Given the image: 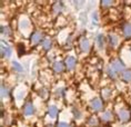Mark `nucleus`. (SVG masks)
<instances>
[{
	"instance_id": "obj_1",
	"label": "nucleus",
	"mask_w": 131,
	"mask_h": 127,
	"mask_svg": "<svg viewBox=\"0 0 131 127\" xmlns=\"http://www.w3.org/2000/svg\"><path fill=\"white\" fill-rule=\"evenodd\" d=\"M110 67L112 68V70H114L117 74L118 73H121V71H123V69H124V65L121 63L120 60H114V61H112V64L110 65Z\"/></svg>"
},
{
	"instance_id": "obj_2",
	"label": "nucleus",
	"mask_w": 131,
	"mask_h": 127,
	"mask_svg": "<svg viewBox=\"0 0 131 127\" xmlns=\"http://www.w3.org/2000/svg\"><path fill=\"white\" fill-rule=\"evenodd\" d=\"M66 65H67L68 70H72L73 68L76 67V65H77L76 58H74L73 56H69L67 58V60H66Z\"/></svg>"
},
{
	"instance_id": "obj_3",
	"label": "nucleus",
	"mask_w": 131,
	"mask_h": 127,
	"mask_svg": "<svg viewBox=\"0 0 131 127\" xmlns=\"http://www.w3.org/2000/svg\"><path fill=\"white\" fill-rule=\"evenodd\" d=\"M119 118L121 122H123V123L128 122V120L130 119V113L128 112L127 109H120L119 110Z\"/></svg>"
},
{
	"instance_id": "obj_4",
	"label": "nucleus",
	"mask_w": 131,
	"mask_h": 127,
	"mask_svg": "<svg viewBox=\"0 0 131 127\" xmlns=\"http://www.w3.org/2000/svg\"><path fill=\"white\" fill-rule=\"evenodd\" d=\"M91 107L96 110V112H99V110L102 109V102L99 98H94L91 100Z\"/></svg>"
},
{
	"instance_id": "obj_5",
	"label": "nucleus",
	"mask_w": 131,
	"mask_h": 127,
	"mask_svg": "<svg viewBox=\"0 0 131 127\" xmlns=\"http://www.w3.org/2000/svg\"><path fill=\"white\" fill-rule=\"evenodd\" d=\"M24 113H25L26 116L34 115V114H35V107H34V105H32L31 103H27V104H26V106H25V108H24Z\"/></svg>"
},
{
	"instance_id": "obj_6",
	"label": "nucleus",
	"mask_w": 131,
	"mask_h": 127,
	"mask_svg": "<svg viewBox=\"0 0 131 127\" xmlns=\"http://www.w3.org/2000/svg\"><path fill=\"white\" fill-rule=\"evenodd\" d=\"M11 54H12L11 48H9L8 46H5V45L2 44V45H1V55H2V57L9 58V57L11 56Z\"/></svg>"
},
{
	"instance_id": "obj_7",
	"label": "nucleus",
	"mask_w": 131,
	"mask_h": 127,
	"mask_svg": "<svg viewBox=\"0 0 131 127\" xmlns=\"http://www.w3.org/2000/svg\"><path fill=\"white\" fill-rule=\"evenodd\" d=\"M80 47H81V50L84 51V53H87L88 50H89L90 48V44H89V40L86 38H82L80 41Z\"/></svg>"
},
{
	"instance_id": "obj_8",
	"label": "nucleus",
	"mask_w": 131,
	"mask_h": 127,
	"mask_svg": "<svg viewBox=\"0 0 131 127\" xmlns=\"http://www.w3.org/2000/svg\"><path fill=\"white\" fill-rule=\"evenodd\" d=\"M41 37H42L41 32H39V31H36L35 34L31 36V42H32V44H34V45L38 44V42L41 40Z\"/></svg>"
},
{
	"instance_id": "obj_9",
	"label": "nucleus",
	"mask_w": 131,
	"mask_h": 127,
	"mask_svg": "<svg viewBox=\"0 0 131 127\" xmlns=\"http://www.w3.org/2000/svg\"><path fill=\"white\" fill-rule=\"evenodd\" d=\"M109 41H110V45L112 47H116L118 45V42H119V38H118V36L111 34L109 35Z\"/></svg>"
},
{
	"instance_id": "obj_10",
	"label": "nucleus",
	"mask_w": 131,
	"mask_h": 127,
	"mask_svg": "<svg viewBox=\"0 0 131 127\" xmlns=\"http://www.w3.org/2000/svg\"><path fill=\"white\" fill-rule=\"evenodd\" d=\"M123 34L127 38L131 37V24H126L123 26Z\"/></svg>"
},
{
	"instance_id": "obj_11",
	"label": "nucleus",
	"mask_w": 131,
	"mask_h": 127,
	"mask_svg": "<svg viewBox=\"0 0 131 127\" xmlns=\"http://www.w3.org/2000/svg\"><path fill=\"white\" fill-rule=\"evenodd\" d=\"M97 45H98V47H99V49H102L103 46H104V37H103V35H99L97 37Z\"/></svg>"
},
{
	"instance_id": "obj_12",
	"label": "nucleus",
	"mask_w": 131,
	"mask_h": 127,
	"mask_svg": "<svg viewBox=\"0 0 131 127\" xmlns=\"http://www.w3.org/2000/svg\"><path fill=\"white\" fill-rule=\"evenodd\" d=\"M63 64L60 63V61H56V63L53 64V69L54 71H57V73H61L62 70H63Z\"/></svg>"
},
{
	"instance_id": "obj_13",
	"label": "nucleus",
	"mask_w": 131,
	"mask_h": 127,
	"mask_svg": "<svg viewBox=\"0 0 131 127\" xmlns=\"http://www.w3.org/2000/svg\"><path fill=\"white\" fill-rule=\"evenodd\" d=\"M101 118H102L104 122H108V120H111L112 119V114L109 110H107V112H104L102 115H101Z\"/></svg>"
},
{
	"instance_id": "obj_14",
	"label": "nucleus",
	"mask_w": 131,
	"mask_h": 127,
	"mask_svg": "<svg viewBox=\"0 0 131 127\" xmlns=\"http://www.w3.org/2000/svg\"><path fill=\"white\" fill-rule=\"evenodd\" d=\"M12 67H14V69L16 71H18V73H22V71H24V67L19 63H17V61H12Z\"/></svg>"
},
{
	"instance_id": "obj_15",
	"label": "nucleus",
	"mask_w": 131,
	"mask_h": 127,
	"mask_svg": "<svg viewBox=\"0 0 131 127\" xmlns=\"http://www.w3.org/2000/svg\"><path fill=\"white\" fill-rule=\"evenodd\" d=\"M58 114V108L56 106H50L49 107V115H50L52 118H54Z\"/></svg>"
},
{
	"instance_id": "obj_16",
	"label": "nucleus",
	"mask_w": 131,
	"mask_h": 127,
	"mask_svg": "<svg viewBox=\"0 0 131 127\" xmlns=\"http://www.w3.org/2000/svg\"><path fill=\"white\" fill-rule=\"evenodd\" d=\"M42 46H43V48L46 50H49L51 47V39L50 38H46L43 41H42Z\"/></svg>"
},
{
	"instance_id": "obj_17",
	"label": "nucleus",
	"mask_w": 131,
	"mask_h": 127,
	"mask_svg": "<svg viewBox=\"0 0 131 127\" xmlns=\"http://www.w3.org/2000/svg\"><path fill=\"white\" fill-rule=\"evenodd\" d=\"M52 8H53V11L56 12V14H59V12H61V10H62L61 2H56Z\"/></svg>"
},
{
	"instance_id": "obj_18",
	"label": "nucleus",
	"mask_w": 131,
	"mask_h": 127,
	"mask_svg": "<svg viewBox=\"0 0 131 127\" xmlns=\"http://www.w3.org/2000/svg\"><path fill=\"white\" fill-rule=\"evenodd\" d=\"M122 78L123 80L126 81H131V70H126L122 75Z\"/></svg>"
},
{
	"instance_id": "obj_19",
	"label": "nucleus",
	"mask_w": 131,
	"mask_h": 127,
	"mask_svg": "<svg viewBox=\"0 0 131 127\" xmlns=\"http://www.w3.org/2000/svg\"><path fill=\"white\" fill-rule=\"evenodd\" d=\"M108 74H109V76L112 78V79H114V78L117 77V73L114 70H112V68H111V67L108 68Z\"/></svg>"
},
{
	"instance_id": "obj_20",
	"label": "nucleus",
	"mask_w": 131,
	"mask_h": 127,
	"mask_svg": "<svg viewBox=\"0 0 131 127\" xmlns=\"http://www.w3.org/2000/svg\"><path fill=\"white\" fill-rule=\"evenodd\" d=\"M102 95H104V98H109L111 95V90L109 88H106L102 90Z\"/></svg>"
},
{
	"instance_id": "obj_21",
	"label": "nucleus",
	"mask_w": 131,
	"mask_h": 127,
	"mask_svg": "<svg viewBox=\"0 0 131 127\" xmlns=\"http://www.w3.org/2000/svg\"><path fill=\"white\" fill-rule=\"evenodd\" d=\"M5 96L6 97L8 96V89L7 88L5 89V86L2 85V86H1V98H5Z\"/></svg>"
},
{
	"instance_id": "obj_22",
	"label": "nucleus",
	"mask_w": 131,
	"mask_h": 127,
	"mask_svg": "<svg viewBox=\"0 0 131 127\" xmlns=\"http://www.w3.org/2000/svg\"><path fill=\"white\" fill-rule=\"evenodd\" d=\"M101 4H102L103 7H109V6H112L113 2L111 1V0H104V1H102Z\"/></svg>"
},
{
	"instance_id": "obj_23",
	"label": "nucleus",
	"mask_w": 131,
	"mask_h": 127,
	"mask_svg": "<svg viewBox=\"0 0 131 127\" xmlns=\"http://www.w3.org/2000/svg\"><path fill=\"white\" fill-rule=\"evenodd\" d=\"M28 26H29V24H28V21H27V20H22V21L20 22V28H21V29L28 28Z\"/></svg>"
},
{
	"instance_id": "obj_24",
	"label": "nucleus",
	"mask_w": 131,
	"mask_h": 127,
	"mask_svg": "<svg viewBox=\"0 0 131 127\" xmlns=\"http://www.w3.org/2000/svg\"><path fill=\"white\" fill-rule=\"evenodd\" d=\"M89 124H90L91 126H94V125H97V124H98V122H97V118H96V117H94V118H93V117H91V118H90V120H89Z\"/></svg>"
},
{
	"instance_id": "obj_25",
	"label": "nucleus",
	"mask_w": 131,
	"mask_h": 127,
	"mask_svg": "<svg viewBox=\"0 0 131 127\" xmlns=\"http://www.w3.org/2000/svg\"><path fill=\"white\" fill-rule=\"evenodd\" d=\"M1 29H2V30H1L2 34H6V35H9V34H10V32H9V28H8V27H2Z\"/></svg>"
},
{
	"instance_id": "obj_26",
	"label": "nucleus",
	"mask_w": 131,
	"mask_h": 127,
	"mask_svg": "<svg viewBox=\"0 0 131 127\" xmlns=\"http://www.w3.org/2000/svg\"><path fill=\"white\" fill-rule=\"evenodd\" d=\"M18 47H19V55H22V49L25 50V46L22 44H19Z\"/></svg>"
},
{
	"instance_id": "obj_27",
	"label": "nucleus",
	"mask_w": 131,
	"mask_h": 127,
	"mask_svg": "<svg viewBox=\"0 0 131 127\" xmlns=\"http://www.w3.org/2000/svg\"><path fill=\"white\" fill-rule=\"evenodd\" d=\"M92 19H93V22H98V14L97 12H93V15H92Z\"/></svg>"
},
{
	"instance_id": "obj_28",
	"label": "nucleus",
	"mask_w": 131,
	"mask_h": 127,
	"mask_svg": "<svg viewBox=\"0 0 131 127\" xmlns=\"http://www.w3.org/2000/svg\"><path fill=\"white\" fill-rule=\"evenodd\" d=\"M58 127H70V126L68 125V124H66V123H59Z\"/></svg>"
}]
</instances>
